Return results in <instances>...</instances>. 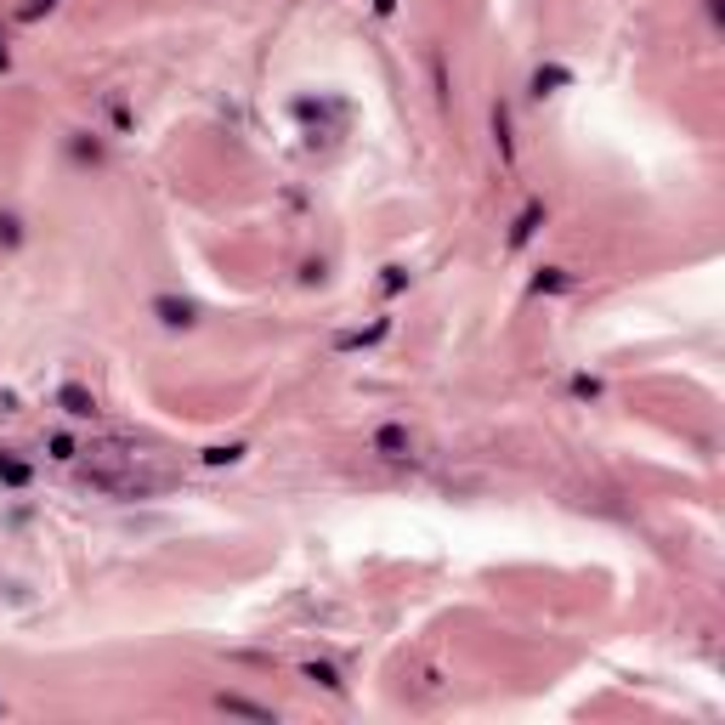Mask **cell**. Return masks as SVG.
Returning a JSON list of instances; mask_svg holds the SVG:
<instances>
[{"label":"cell","mask_w":725,"mask_h":725,"mask_svg":"<svg viewBox=\"0 0 725 725\" xmlns=\"http://www.w3.org/2000/svg\"><path fill=\"white\" fill-rule=\"evenodd\" d=\"M215 708H222V714H238V720H261V725L278 720V708L250 703V697H238V691H215Z\"/></svg>","instance_id":"obj_1"},{"label":"cell","mask_w":725,"mask_h":725,"mask_svg":"<svg viewBox=\"0 0 725 725\" xmlns=\"http://www.w3.org/2000/svg\"><path fill=\"white\" fill-rule=\"evenodd\" d=\"M153 312H159L165 329H193V323H198V306L193 301H176V295H159V301H153Z\"/></svg>","instance_id":"obj_2"},{"label":"cell","mask_w":725,"mask_h":725,"mask_svg":"<svg viewBox=\"0 0 725 725\" xmlns=\"http://www.w3.org/2000/svg\"><path fill=\"white\" fill-rule=\"evenodd\" d=\"M375 454H380V459H408V454H414L408 425H380V431H375Z\"/></svg>","instance_id":"obj_3"},{"label":"cell","mask_w":725,"mask_h":725,"mask_svg":"<svg viewBox=\"0 0 725 725\" xmlns=\"http://www.w3.org/2000/svg\"><path fill=\"white\" fill-rule=\"evenodd\" d=\"M538 227H544V205L533 198V205H521V215L511 222V250H521V244H533V233H538Z\"/></svg>","instance_id":"obj_4"},{"label":"cell","mask_w":725,"mask_h":725,"mask_svg":"<svg viewBox=\"0 0 725 725\" xmlns=\"http://www.w3.org/2000/svg\"><path fill=\"white\" fill-rule=\"evenodd\" d=\"M57 408H63V414H74V420H91V414H97V397H91L85 391V385H63V391H57Z\"/></svg>","instance_id":"obj_5"},{"label":"cell","mask_w":725,"mask_h":725,"mask_svg":"<svg viewBox=\"0 0 725 725\" xmlns=\"http://www.w3.org/2000/svg\"><path fill=\"white\" fill-rule=\"evenodd\" d=\"M385 334H391V318H375L368 329H358V334H341L334 346H341V351H363V346H380Z\"/></svg>","instance_id":"obj_6"},{"label":"cell","mask_w":725,"mask_h":725,"mask_svg":"<svg viewBox=\"0 0 725 725\" xmlns=\"http://www.w3.org/2000/svg\"><path fill=\"white\" fill-rule=\"evenodd\" d=\"M301 674H306V681H312V686L334 691V697H341V691H346V681H341V669H334V663H318V657H312V663H306Z\"/></svg>","instance_id":"obj_7"},{"label":"cell","mask_w":725,"mask_h":725,"mask_svg":"<svg viewBox=\"0 0 725 725\" xmlns=\"http://www.w3.org/2000/svg\"><path fill=\"white\" fill-rule=\"evenodd\" d=\"M493 136H499V153H504V165H516V136H511V108H493Z\"/></svg>","instance_id":"obj_8"},{"label":"cell","mask_w":725,"mask_h":725,"mask_svg":"<svg viewBox=\"0 0 725 725\" xmlns=\"http://www.w3.org/2000/svg\"><path fill=\"white\" fill-rule=\"evenodd\" d=\"M28 476H35V471H28V465H23V459H12V454H0V487H28Z\"/></svg>","instance_id":"obj_9"},{"label":"cell","mask_w":725,"mask_h":725,"mask_svg":"<svg viewBox=\"0 0 725 725\" xmlns=\"http://www.w3.org/2000/svg\"><path fill=\"white\" fill-rule=\"evenodd\" d=\"M555 85H573V74H567V68H555V63H550V68H538V74H533V97H550V91H555Z\"/></svg>","instance_id":"obj_10"},{"label":"cell","mask_w":725,"mask_h":725,"mask_svg":"<svg viewBox=\"0 0 725 725\" xmlns=\"http://www.w3.org/2000/svg\"><path fill=\"white\" fill-rule=\"evenodd\" d=\"M567 284H573V278H567L561 267H544V272H538V278H533V295H561V289H567Z\"/></svg>","instance_id":"obj_11"},{"label":"cell","mask_w":725,"mask_h":725,"mask_svg":"<svg viewBox=\"0 0 725 725\" xmlns=\"http://www.w3.org/2000/svg\"><path fill=\"white\" fill-rule=\"evenodd\" d=\"M233 459H244V442H215V448H205V465H233Z\"/></svg>","instance_id":"obj_12"},{"label":"cell","mask_w":725,"mask_h":725,"mask_svg":"<svg viewBox=\"0 0 725 725\" xmlns=\"http://www.w3.org/2000/svg\"><path fill=\"white\" fill-rule=\"evenodd\" d=\"M0 244H23V222L18 215H0Z\"/></svg>","instance_id":"obj_13"},{"label":"cell","mask_w":725,"mask_h":725,"mask_svg":"<svg viewBox=\"0 0 725 725\" xmlns=\"http://www.w3.org/2000/svg\"><path fill=\"white\" fill-rule=\"evenodd\" d=\"M408 289V272L403 267H385V295H403Z\"/></svg>","instance_id":"obj_14"},{"label":"cell","mask_w":725,"mask_h":725,"mask_svg":"<svg viewBox=\"0 0 725 725\" xmlns=\"http://www.w3.org/2000/svg\"><path fill=\"white\" fill-rule=\"evenodd\" d=\"M573 391H578V397H600V380H590V375H578V380H573Z\"/></svg>","instance_id":"obj_15"},{"label":"cell","mask_w":725,"mask_h":725,"mask_svg":"<svg viewBox=\"0 0 725 725\" xmlns=\"http://www.w3.org/2000/svg\"><path fill=\"white\" fill-rule=\"evenodd\" d=\"M52 459H74V442L68 437H52Z\"/></svg>","instance_id":"obj_16"},{"label":"cell","mask_w":725,"mask_h":725,"mask_svg":"<svg viewBox=\"0 0 725 725\" xmlns=\"http://www.w3.org/2000/svg\"><path fill=\"white\" fill-rule=\"evenodd\" d=\"M375 12H380V18H391V12H397V0H375Z\"/></svg>","instance_id":"obj_17"},{"label":"cell","mask_w":725,"mask_h":725,"mask_svg":"<svg viewBox=\"0 0 725 725\" xmlns=\"http://www.w3.org/2000/svg\"><path fill=\"white\" fill-rule=\"evenodd\" d=\"M12 68V57H6V45H0V74H6Z\"/></svg>","instance_id":"obj_18"}]
</instances>
